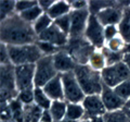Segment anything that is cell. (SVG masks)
Masks as SVG:
<instances>
[{
    "mask_svg": "<svg viewBox=\"0 0 130 122\" xmlns=\"http://www.w3.org/2000/svg\"><path fill=\"white\" fill-rule=\"evenodd\" d=\"M0 39L7 46H22L36 44L38 42V36L31 24L23 21L19 14L14 13L1 21Z\"/></svg>",
    "mask_w": 130,
    "mask_h": 122,
    "instance_id": "cell-1",
    "label": "cell"
},
{
    "mask_svg": "<svg viewBox=\"0 0 130 122\" xmlns=\"http://www.w3.org/2000/svg\"><path fill=\"white\" fill-rule=\"evenodd\" d=\"M74 74L86 96L101 95L104 86L101 72L93 70L88 64H77Z\"/></svg>",
    "mask_w": 130,
    "mask_h": 122,
    "instance_id": "cell-2",
    "label": "cell"
},
{
    "mask_svg": "<svg viewBox=\"0 0 130 122\" xmlns=\"http://www.w3.org/2000/svg\"><path fill=\"white\" fill-rule=\"evenodd\" d=\"M10 61L14 67L23 64H36L43 57L37 44H28L22 46H8Z\"/></svg>",
    "mask_w": 130,
    "mask_h": 122,
    "instance_id": "cell-3",
    "label": "cell"
},
{
    "mask_svg": "<svg viewBox=\"0 0 130 122\" xmlns=\"http://www.w3.org/2000/svg\"><path fill=\"white\" fill-rule=\"evenodd\" d=\"M13 64H6L0 68V95L1 104H9L18 97L19 91L15 84Z\"/></svg>",
    "mask_w": 130,
    "mask_h": 122,
    "instance_id": "cell-4",
    "label": "cell"
},
{
    "mask_svg": "<svg viewBox=\"0 0 130 122\" xmlns=\"http://www.w3.org/2000/svg\"><path fill=\"white\" fill-rule=\"evenodd\" d=\"M77 64H88L89 59L96 49L85 37L70 38L67 46L64 48Z\"/></svg>",
    "mask_w": 130,
    "mask_h": 122,
    "instance_id": "cell-5",
    "label": "cell"
},
{
    "mask_svg": "<svg viewBox=\"0 0 130 122\" xmlns=\"http://www.w3.org/2000/svg\"><path fill=\"white\" fill-rule=\"evenodd\" d=\"M60 73L56 71L53 56H43L35 64V87L42 88Z\"/></svg>",
    "mask_w": 130,
    "mask_h": 122,
    "instance_id": "cell-6",
    "label": "cell"
},
{
    "mask_svg": "<svg viewBox=\"0 0 130 122\" xmlns=\"http://www.w3.org/2000/svg\"><path fill=\"white\" fill-rule=\"evenodd\" d=\"M103 84L107 87L114 88L120 83L130 80V71L126 64L121 61L113 66H108L101 72Z\"/></svg>",
    "mask_w": 130,
    "mask_h": 122,
    "instance_id": "cell-7",
    "label": "cell"
},
{
    "mask_svg": "<svg viewBox=\"0 0 130 122\" xmlns=\"http://www.w3.org/2000/svg\"><path fill=\"white\" fill-rule=\"evenodd\" d=\"M61 76H62L65 101L68 104H81L86 95L81 89L78 81H77L74 74V71L63 73V74H61Z\"/></svg>",
    "mask_w": 130,
    "mask_h": 122,
    "instance_id": "cell-8",
    "label": "cell"
},
{
    "mask_svg": "<svg viewBox=\"0 0 130 122\" xmlns=\"http://www.w3.org/2000/svg\"><path fill=\"white\" fill-rule=\"evenodd\" d=\"M84 37L90 43L96 50H101L106 45L104 36V26L99 22L94 14H90L88 20Z\"/></svg>",
    "mask_w": 130,
    "mask_h": 122,
    "instance_id": "cell-9",
    "label": "cell"
},
{
    "mask_svg": "<svg viewBox=\"0 0 130 122\" xmlns=\"http://www.w3.org/2000/svg\"><path fill=\"white\" fill-rule=\"evenodd\" d=\"M14 75L19 92L35 88V64H23L15 67Z\"/></svg>",
    "mask_w": 130,
    "mask_h": 122,
    "instance_id": "cell-10",
    "label": "cell"
},
{
    "mask_svg": "<svg viewBox=\"0 0 130 122\" xmlns=\"http://www.w3.org/2000/svg\"><path fill=\"white\" fill-rule=\"evenodd\" d=\"M71 15V31L70 38H81L84 37L90 12L88 9L84 10H72Z\"/></svg>",
    "mask_w": 130,
    "mask_h": 122,
    "instance_id": "cell-11",
    "label": "cell"
},
{
    "mask_svg": "<svg viewBox=\"0 0 130 122\" xmlns=\"http://www.w3.org/2000/svg\"><path fill=\"white\" fill-rule=\"evenodd\" d=\"M38 40L44 43H49L51 45H54L60 49H63L67 46L68 40H70V36L62 32L60 28L53 23L52 25L44 31L42 34L38 36Z\"/></svg>",
    "mask_w": 130,
    "mask_h": 122,
    "instance_id": "cell-12",
    "label": "cell"
},
{
    "mask_svg": "<svg viewBox=\"0 0 130 122\" xmlns=\"http://www.w3.org/2000/svg\"><path fill=\"white\" fill-rule=\"evenodd\" d=\"M86 118L85 119H90L93 117L104 116L106 113V109L104 107V104L101 98V95H90L86 96L83 103Z\"/></svg>",
    "mask_w": 130,
    "mask_h": 122,
    "instance_id": "cell-13",
    "label": "cell"
},
{
    "mask_svg": "<svg viewBox=\"0 0 130 122\" xmlns=\"http://www.w3.org/2000/svg\"><path fill=\"white\" fill-rule=\"evenodd\" d=\"M101 98H102L104 107L106 109V112L121 110L125 108V101L116 94L113 88L107 87L105 85L103 86L102 93H101Z\"/></svg>",
    "mask_w": 130,
    "mask_h": 122,
    "instance_id": "cell-14",
    "label": "cell"
},
{
    "mask_svg": "<svg viewBox=\"0 0 130 122\" xmlns=\"http://www.w3.org/2000/svg\"><path fill=\"white\" fill-rule=\"evenodd\" d=\"M53 62H54L56 71H58L60 74L67 73V72H73L77 66L75 60L72 58V56L68 54L64 48L59 50L53 56Z\"/></svg>",
    "mask_w": 130,
    "mask_h": 122,
    "instance_id": "cell-15",
    "label": "cell"
},
{
    "mask_svg": "<svg viewBox=\"0 0 130 122\" xmlns=\"http://www.w3.org/2000/svg\"><path fill=\"white\" fill-rule=\"evenodd\" d=\"M42 89L52 101L65 100L64 99V88H63L62 76H61V74H58L54 79H52L50 82H48L42 87Z\"/></svg>",
    "mask_w": 130,
    "mask_h": 122,
    "instance_id": "cell-16",
    "label": "cell"
},
{
    "mask_svg": "<svg viewBox=\"0 0 130 122\" xmlns=\"http://www.w3.org/2000/svg\"><path fill=\"white\" fill-rule=\"evenodd\" d=\"M72 12V7H71V2L68 1H54V3L52 5L49 10L46 13L50 17L52 20H56L67 15Z\"/></svg>",
    "mask_w": 130,
    "mask_h": 122,
    "instance_id": "cell-17",
    "label": "cell"
},
{
    "mask_svg": "<svg viewBox=\"0 0 130 122\" xmlns=\"http://www.w3.org/2000/svg\"><path fill=\"white\" fill-rule=\"evenodd\" d=\"M117 27H118V33L120 37L125 40L127 45L130 44V7L125 8L123 19Z\"/></svg>",
    "mask_w": 130,
    "mask_h": 122,
    "instance_id": "cell-18",
    "label": "cell"
},
{
    "mask_svg": "<svg viewBox=\"0 0 130 122\" xmlns=\"http://www.w3.org/2000/svg\"><path fill=\"white\" fill-rule=\"evenodd\" d=\"M66 119L79 122L86 118V112H85L83 104H68L66 109Z\"/></svg>",
    "mask_w": 130,
    "mask_h": 122,
    "instance_id": "cell-19",
    "label": "cell"
},
{
    "mask_svg": "<svg viewBox=\"0 0 130 122\" xmlns=\"http://www.w3.org/2000/svg\"><path fill=\"white\" fill-rule=\"evenodd\" d=\"M42 111H43L42 109L39 108L35 104L24 106L23 108L24 122H40Z\"/></svg>",
    "mask_w": 130,
    "mask_h": 122,
    "instance_id": "cell-20",
    "label": "cell"
},
{
    "mask_svg": "<svg viewBox=\"0 0 130 122\" xmlns=\"http://www.w3.org/2000/svg\"><path fill=\"white\" fill-rule=\"evenodd\" d=\"M66 109H67V103L65 100L52 101V105L49 110L51 112L54 122H60L65 119V117H66Z\"/></svg>",
    "mask_w": 130,
    "mask_h": 122,
    "instance_id": "cell-21",
    "label": "cell"
},
{
    "mask_svg": "<svg viewBox=\"0 0 130 122\" xmlns=\"http://www.w3.org/2000/svg\"><path fill=\"white\" fill-rule=\"evenodd\" d=\"M34 104L37 105L42 110H49L52 105V100L47 96L44 91L40 87L34 88Z\"/></svg>",
    "mask_w": 130,
    "mask_h": 122,
    "instance_id": "cell-22",
    "label": "cell"
},
{
    "mask_svg": "<svg viewBox=\"0 0 130 122\" xmlns=\"http://www.w3.org/2000/svg\"><path fill=\"white\" fill-rule=\"evenodd\" d=\"M43 13H44V11L41 9V8H40L39 5H37V6L30 8V9L22 12V13L19 14V15L21 17V19L23 20V21H25L26 23L31 24V25H32V24L37 21V20L41 17Z\"/></svg>",
    "mask_w": 130,
    "mask_h": 122,
    "instance_id": "cell-23",
    "label": "cell"
},
{
    "mask_svg": "<svg viewBox=\"0 0 130 122\" xmlns=\"http://www.w3.org/2000/svg\"><path fill=\"white\" fill-rule=\"evenodd\" d=\"M88 66L91 67L93 70L102 72L105 68H106V60H105V57L102 54L101 50H95L92 54V56L89 59Z\"/></svg>",
    "mask_w": 130,
    "mask_h": 122,
    "instance_id": "cell-24",
    "label": "cell"
},
{
    "mask_svg": "<svg viewBox=\"0 0 130 122\" xmlns=\"http://www.w3.org/2000/svg\"><path fill=\"white\" fill-rule=\"evenodd\" d=\"M52 24H53V20L44 12L41 17L32 24V28H34V31H35V33L37 34V36H39L40 34H42L44 31H47Z\"/></svg>",
    "mask_w": 130,
    "mask_h": 122,
    "instance_id": "cell-25",
    "label": "cell"
},
{
    "mask_svg": "<svg viewBox=\"0 0 130 122\" xmlns=\"http://www.w3.org/2000/svg\"><path fill=\"white\" fill-rule=\"evenodd\" d=\"M118 5V1H103V0H100V1H89V6H88V10L90 12V14H98L100 11H102L106 8L109 7H114Z\"/></svg>",
    "mask_w": 130,
    "mask_h": 122,
    "instance_id": "cell-26",
    "label": "cell"
},
{
    "mask_svg": "<svg viewBox=\"0 0 130 122\" xmlns=\"http://www.w3.org/2000/svg\"><path fill=\"white\" fill-rule=\"evenodd\" d=\"M15 5L16 1H12V0H2V1H0V17H1V21L15 13Z\"/></svg>",
    "mask_w": 130,
    "mask_h": 122,
    "instance_id": "cell-27",
    "label": "cell"
},
{
    "mask_svg": "<svg viewBox=\"0 0 130 122\" xmlns=\"http://www.w3.org/2000/svg\"><path fill=\"white\" fill-rule=\"evenodd\" d=\"M103 118L105 122H129L127 113H126L124 109L106 112L103 116Z\"/></svg>",
    "mask_w": 130,
    "mask_h": 122,
    "instance_id": "cell-28",
    "label": "cell"
},
{
    "mask_svg": "<svg viewBox=\"0 0 130 122\" xmlns=\"http://www.w3.org/2000/svg\"><path fill=\"white\" fill-rule=\"evenodd\" d=\"M101 51H102V54L105 57V60H106V67L113 66V64H116L123 61L124 52H113L111 50H108L106 47H103Z\"/></svg>",
    "mask_w": 130,
    "mask_h": 122,
    "instance_id": "cell-29",
    "label": "cell"
},
{
    "mask_svg": "<svg viewBox=\"0 0 130 122\" xmlns=\"http://www.w3.org/2000/svg\"><path fill=\"white\" fill-rule=\"evenodd\" d=\"M126 46H127V44L120 37V35L116 36L115 38L106 42V45H105V47L113 52H124Z\"/></svg>",
    "mask_w": 130,
    "mask_h": 122,
    "instance_id": "cell-30",
    "label": "cell"
},
{
    "mask_svg": "<svg viewBox=\"0 0 130 122\" xmlns=\"http://www.w3.org/2000/svg\"><path fill=\"white\" fill-rule=\"evenodd\" d=\"M113 89L126 103V101L130 98V80H127V81H125V82L120 83L119 85H117V86L114 87Z\"/></svg>",
    "mask_w": 130,
    "mask_h": 122,
    "instance_id": "cell-31",
    "label": "cell"
},
{
    "mask_svg": "<svg viewBox=\"0 0 130 122\" xmlns=\"http://www.w3.org/2000/svg\"><path fill=\"white\" fill-rule=\"evenodd\" d=\"M53 23L62 32H64L65 34H67L68 36H70V31H71V15L70 14L64 15V17H62V18L54 20Z\"/></svg>",
    "mask_w": 130,
    "mask_h": 122,
    "instance_id": "cell-32",
    "label": "cell"
},
{
    "mask_svg": "<svg viewBox=\"0 0 130 122\" xmlns=\"http://www.w3.org/2000/svg\"><path fill=\"white\" fill-rule=\"evenodd\" d=\"M36 44H37V46L39 47V49L41 50L43 56H54L59 50H61L60 48L54 46V45L49 44V43H44V42L38 40Z\"/></svg>",
    "mask_w": 130,
    "mask_h": 122,
    "instance_id": "cell-33",
    "label": "cell"
},
{
    "mask_svg": "<svg viewBox=\"0 0 130 122\" xmlns=\"http://www.w3.org/2000/svg\"><path fill=\"white\" fill-rule=\"evenodd\" d=\"M16 98L21 101L24 106L34 104V89H27V91L19 92Z\"/></svg>",
    "mask_w": 130,
    "mask_h": 122,
    "instance_id": "cell-34",
    "label": "cell"
},
{
    "mask_svg": "<svg viewBox=\"0 0 130 122\" xmlns=\"http://www.w3.org/2000/svg\"><path fill=\"white\" fill-rule=\"evenodd\" d=\"M38 5V1H16L15 5V13L21 14L22 12L26 11L30 8Z\"/></svg>",
    "mask_w": 130,
    "mask_h": 122,
    "instance_id": "cell-35",
    "label": "cell"
},
{
    "mask_svg": "<svg viewBox=\"0 0 130 122\" xmlns=\"http://www.w3.org/2000/svg\"><path fill=\"white\" fill-rule=\"evenodd\" d=\"M118 27L116 25H109V26H105L104 27V36H105V40L108 42L113 38H115L116 36H118Z\"/></svg>",
    "mask_w": 130,
    "mask_h": 122,
    "instance_id": "cell-36",
    "label": "cell"
},
{
    "mask_svg": "<svg viewBox=\"0 0 130 122\" xmlns=\"http://www.w3.org/2000/svg\"><path fill=\"white\" fill-rule=\"evenodd\" d=\"M0 60H1V66H6V64H12L10 61L9 51H8V46L6 44L0 45Z\"/></svg>",
    "mask_w": 130,
    "mask_h": 122,
    "instance_id": "cell-37",
    "label": "cell"
},
{
    "mask_svg": "<svg viewBox=\"0 0 130 122\" xmlns=\"http://www.w3.org/2000/svg\"><path fill=\"white\" fill-rule=\"evenodd\" d=\"M13 119V113L11 111L9 104H1V121L7 122Z\"/></svg>",
    "mask_w": 130,
    "mask_h": 122,
    "instance_id": "cell-38",
    "label": "cell"
},
{
    "mask_svg": "<svg viewBox=\"0 0 130 122\" xmlns=\"http://www.w3.org/2000/svg\"><path fill=\"white\" fill-rule=\"evenodd\" d=\"M89 2L84 1V0H75V1H71L72 10H84L88 9Z\"/></svg>",
    "mask_w": 130,
    "mask_h": 122,
    "instance_id": "cell-39",
    "label": "cell"
},
{
    "mask_svg": "<svg viewBox=\"0 0 130 122\" xmlns=\"http://www.w3.org/2000/svg\"><path fill=\"white\" fill-rule=\"evenodd\" d=\"M40 122H54L50 110H43L42 111L41 118H40Z\"/></svg>",
    "mask_w": 130,
    "mask_h": 122,
    "instance_id": "cell-40",
    "label": "cell"
},
{
    "mask_svg": "<svg viewBox=\"0 0 130 122\" xmlns=\"http://www.w3.org/2000/svg\"><path fill=\"white\" fill-rule=\"evenodd\" d=\"M54 3V1H48V0H42V1H38V5L40 6V8L44 11L47 12L49 10V8H50L52 5Z\"/></svg>",
    "mask_w": 130,
    "mask_h": 122,
    "instance_id": "cell-41",
    "label": "cell"
},
{
    "mask_svg": "<svg viewBox=\"0 0 130 122\" xmlns=\"http://www.w3.org/2000/svg\"><path fill=\"white\" fill-rule=\"evenodd\" d=\"M123 62L126 64V67H127L130 71V52H124Z\"/></svg>",
    "mask_w": 130,
    "mask_h": 122,
    "instance_id": "cell-42",
    "label": "cell"
},
{
    "mask_svg": "<svg viewBox=\"0 0 130 122\" xmlns=\"http://www.w3.org/2000/svg\"><path fill=\"white\" fill-rule=\"evenodd\" d=\"M90 121H91V122H105V121H104V118H103V116L90 118Z\"/></svg>",
    "mask_w": 130,
    "mask_h": 122,
    "instance_id": "cell-43",
    "label": "cell"
},
{
    "mask_svg": "<svg viewBox=\"0 0 130 122\" xmlns=\"http://www.w3.org/2000/svg\"><path fill=\"white\" fill-rule=\"evenodd\" d=\"M124 109H128V110H130V98L126 101V104H125V108Z\"/></svg>",
    "mask_w": 130,
    "mask_h": 122,
    "instance_id": "cell-44",
    "label": "cell"
},
{
    "mask_svg": "<svg viewBox=\"0 0 130 122\" xmlns=\"http://www.w3.org/2000/svg\"><path fill=\"white\" fill-rule=\"evenodd\" d=\"M124 52H130V44H128L127 46H126L125 51H124Z\"/></svg>",
    "mask_w": 130,
    "mask_h": 122,
    "instance_id": "cell-45",
    "label": "cell"
},
{
    "mask_svg": "<svg viewBox=\"0 0 130 122\" xmlns=\"http://www.w3.org/2000/svg\"><path fill=\"white\" fill-rule=\"evenodd\" d=\"M124 110L126 111V113H127V117H128V120L130 122V110H128V109H124Z\"/></svg>",
    "mask_w": 130,
    "mask_h": 122,
    "instance_id": "cell-46",
    "label": "cell"
},
{
    "mask_svg": "<svg viewBox=\"0 0 130 122\" xmlns=\"http://www.w3.org/2000/svg\"><path fill=\"white\" fill-rule=\"evenodd\" d=\"M60 122H75V121H72V120H68V119H66V118H65L64 120H62V121H60Z\"/></svg>",
    "mask_w": 130,
    "mask_h": 122,
    "instance_id": "cell-47",
    "label": "cell"
},
{
    "mask_svg": "<svg viewBox=\"0 0 130 122\" xmlns=\"http://www.w3.org/2000/svg\"><path fill=\"white\" fill-rule=\"evenodd\" d=\"M79 122H91V121H90V119H83V120L79 121Z\"/></svg>",
    "mask_w": 130,
    "mask_h": 122,
    "instance_id": "cell-48",
    "label": "cell"
}]
</instances>
